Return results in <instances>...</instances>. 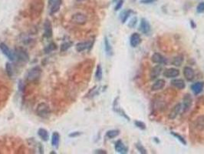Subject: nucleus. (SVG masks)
<instances>
[{
  "label": "nucleus",
  "instance_id": "obj_1",
  "mask_svg": "<svg viewBox=\"0 0 204 154\" xmlns=\"http://www.w3.org/2000/svg\"><path fill=\"white\" fill-rule=\"evenodd\" d=\"M36 113L39 117L42 119H48L51 114V109L47 103H39L36 109Z\"/></svg>",
  "mask_w": 204,
  "mask_h": 154
},
{
  "label": "nucleus",
  "instance_id": "obj_2",
  "mask_svg": "<svg viewBox=\"0 0 204 154\" xmlns=\"http://www.w3.org/2000/svg\"><path fill=\"white\" fill-rule=\"evenodd\" d=\"M42 74V69L39 66H35L31 68L27 74V80L29 82H34L40 78Z\"/></svg>",
  "mask_w": 204,
  "mask_h": 154
},
{
  "label": "nucleus",
  "instance_id": "obj_3",
  "mask_svg": "<svg viewBox=\"0 0 204 154\" xmlns=\"http://www.w3.org/2000/svg\"><path fill=\"white\" fill-rule=\"evenodd\" d=\"M14 52H15L16 59H17L18 60L23 63H27L29 61V54L27 53L26 51L24 49L18 48V49H16Z\"/></svg>",
  "mask_w": 204,
  "mask_h": 154
},
{
  "label": "nucleus",
  "instance_id": "obj_4",
  "mask_svg": "<svg viewBox=\"0 0 204 154\" xmlns=\"http://www.w3.org/2000/svg\"><path fill=\"white\" fill-rule=\"evenodd\" d=\"M0 49L5 56H6L7 58L9 59V60L14 61L16 59V56H15V52L10 50L9 47L7 46V45L4 43H0Z\"/></svg>",
  "mask_w": 204,
  "mask_h": 154
},
{
  "label": "nucleus",
  "instance_id": "obj_5",
  "mask_svg": "<svg viewBox=\"0 0 204 154\" xmlns=\"http://www.w3.org/2000/svg\"><path fill=\"white\" fill-rule=\"evenodd\" d=\"M88 18L87 16L83 13L81 12H78V13L74 14L72 17H71V21L78 25H84L87 22Z\"/></svg>",
  "mask_w": 204,
  "mask_h": 154
},
{
  "label": "nucleus",
  "instance_id": "obj_6",
  "mask_svg": "<svg viewBox=\"0 0 204 154\" xmlns=\"http://www.w3.org/2000/svg\"><path fill=\"white\" fill-rule=\"evenodd\" d=\"M139 29L140 31L142 32L143 34L145 35H149V33H151V26L150 22L146 20V19H141L140 23V26H139Z\"/></svg>",
  "mask_w": 204,
  "mask_h": 154
},
{
  "label": "nucleus",
  "instance_id": "obj_7",
  "mask_svg": "<svg viewBox=\"0 0 204 154\" xmlns=\"http://www.w3.org/2000/svg\"><path fill=\"white\" fill-rule=\"evenodd\" d=\"M93 43H91V41H87V42H81L76 44L75 49L76 51L78 52H83L86 49H91L92 47Z\"/></svg>",
  "mask_w": 204,
  "mask_h": 154
},
{
  "label": "nucleus",
  "instance_id": "obj_8",
  "mask_svg": "<svg viewBox=\"0 0 204 154\" xmlns=\"http://www.w3.org/2000/svg\"><path fill=\"white\" fill-rule=\"evenodd\" d=\"M183 103L182 104V110L183 113H185V112L188 111L191 108L193 99H192V97H191L190 94H186V95L184 96L183 100Z\"/></svg>",
  "mask_w": 204,
  "mask_h": 154
},
{
  "label": "nucleus",
  "instance_id": "obj_9",
  "mask_svg": "<svg viewBox=\"0 0 204 154\" xmlns=\"http://www.w3.org/2000/svg\"><path fill=\"white\" fill-rule=\"evenodd\" d=\"M118 99H119V98H118V97H117V98L114 99V104H113L114 111L116 112L117 113H118L119 115H120V116H122L123 117H124V118L127 119L129 121L130 120V118H129L128 116H127V115L125 113V112H124V110H123L120 107V106H119V103H118Z\"/></svg>",
  "mask_w": 204,
  "mask_h": 154
},
{
  "label": "nucleus",
  "instance_id": "obj_10",
  "mask_svg": "<svg viewBox=\"0 0 204 154\" xmlns=\"http://www.w3.org/2000/svg\"><path fill=\"white\" fill-rule=\"evenodd\" d=\"M53 30H52V25L49 20H46L44 23V36L48 39L52 37Z\"/></svg>",
  "mask_w": 204,
  "mask_h": 154
},
{
  "label": "nucleus",
  "instance_id": "obj_11",
  "mask_svg": "<svg viewBox=\"0 0 204 154\" xmlns=\"http://www.w3.org/2000/svg\"><path fill=\"white\" fill-rule=\"evenodd\" d=\"M163 70V67L161 65H157L155 66H153L151 70V73H150V76H151V80H154L156 79L159 77V76L161 73V72Z\"/></svg>",
  "mask_w": 204,
  "mask_h": 154
},
{
  "label": "nucleus",
  "instance_id": "obj_12",
  "mask_svg": "<svg viewBox=\"0 0 204 154\" xmlns=\"http://www.w3.org/2000/svg\"><path fill=\"white\" fill-rule=\"evenodd\" d=\"M114 149H115L116 152H118L121 154H126L128 152V148L124 145V143H123L120 139L118 140L115 143Z\"/></svg>",
  "mask_w": 204,
  "mask_h": 154
},
{
  "label": "nucleus",
  "instance_id": "obj_13",
  "mask_svg": "<svg viewBox=\"0 0 204 154\" xmlns=\"http://www.w3.org/2000/svg\"><path fill=\"white\" fill-rule=\"evenodd\" d=\"M182 110V104L181 103H177L174 107L171 110V111L169 113V119H174L177 117V116L180 114V111Z\"/></svg>",
  "mask_w": 204,
  "mask_h": 154
},
{
  "label": "nucleus",
  "instance_id": "obj_14",
  "mask_svg": "<svg viewBox=\"0 0 204 154\" xmlns=\"http://www.w3.org/2000/svg\"><path fill=\"white\" fill-rule=\"evenodd\" d=\"M141 43V37L140 34L134 32L131 35V39H130V44L133 48H136Z\"/></svg>",
  "mask_w": 204,
  "mask_h": 154
},
{
  "label": "nucleus",
  "instance_id": "obj_15",
  "mask_svg": "<svg viewBox=\"0 0 204 154\" xmlns=\"http://www.w3.org/2000/svg\"><path fill=\"white\" fill-rule=\"evenodd\" d=\"M184 77L187 81H192L195 77V72L191 67L185 66L183 69Z\"/></svg>",
  "mask_w": 204,
  "mask_h": 154
},
{
  "label": "nucleus",
  "instance_id": "obj_16",
  "mask_svg": "<svg viewBox=\"0 0 204 154\" xmlns=\"http://www.w3.org/2000/svg\"><path fill=\"white\" fill-rule=\"evenodd\" d=\"M180 75V71L175 68H170L165 70L164 73V76L166 78H175Z\"/></svg>",
  "mask_w": 204,
  "mask_h": 154
},
{
  "label": "nucleus",
  "instance_id": "obj_17",
  "mask_svg": "<svg viewBox=\"0 0 204 154\" xmlns=\"http://www.w3.org/2000/svg\"><path fill=\"white\" fill-rule=\"evenodd\" d=\"M204 88V83L203 82H196V83H193V85L191 86V89L193 92V93L195 95H198V94L201 93L203 90Z\"/></svg>",
  "mask_w": 204,
  "mask_h": 154
},
{
  "label": "nucleus",
  "instance_id": "obj_18",
  "mask_svg": "<svg viewBox=\"0 0 204 154\" xmlns=\"http://www.w3.org/2000/svg\"><path fill=\"white\" fill-rule=\"evenodd\" d=\"M151 61L153 63H157V64H164L166 63V59L160 53L155 52L151 56Z\"/></svg>",
  "mask_w": 204,
  "mask_h": 154
},
{
  "label": "nucleus",
  "instance_id": "obj_19",
  "mask_svg": "<svg viewBox=\"0 0 204 154\" xmlns=\"http://www.w3.org/2000/svg\"><path fill=\"white\" fill-rule=\"evenodd\" d=\"M166 85V81L164 79H160L156 81L151 86V90L152 91H158L160 89H164V87Z\"/></svg>",
  "mask_w": 204,
  "mask_h": 154
},
{
  "label": "nucleus",
  "instance_id": "obj_20",
  "mask_svg": "<svg viewBox=\"0 0 204 154\" xmlns=\"http://www.w3.org/2000/svg\"><path fill=\"white\" fill-rule=\"evenodd\" d=\"M171 85L179 89H183L186 87V83L182 79H174L171 81Z\"/></svg>",
  "mask_w": 204,
  "mask_h": 154
},
{
  "label": "nucleus",
  "instance_id": "obj_21",
  "mask_svg": "<svg viewBox=\"0 0 204 154\" xmlns=\"http://www.w3.org/2000/svg\"><path fill=\"white\" fill-rule=\"evenodd\" d=\"M194 126L200 131H202V130H204V115L199 116L196 119Z\"/></svg>",
  "mask_w": 204,
  "mask_h": 154
},
{
  "label": "nucleus",
  "instance_id": "obj_22",
  "mask_svg": "<svg viewBox=\"0 0 204 154\" xmlns=\"http://www.w3.org/2000/svg\"><path fill=\"white\" fill-rule=\"evenodd\" d=\"M61 5H62V0H55L53 3L51 5V9H50V15H54L56 12H58L60 9Z\"/></svg>",
  "mask_w": 204,
  "mask_h": 154
},
{
  "label": "nucleus",
  "instance_id": "obj_23",
  "mask_svg": "<svg viewBox=\"0 0 204 154\" xmlns=\"http://www.w3.org/2000/svg\"><path fill=\"white\" fill-rule=\"evenodd\" d=\"M104 49H105V52H106V54L107 56H111L113 55V49H112L111 43L109 42V39L106 36L104 37Z\"/></svg>",
  "mask_w": 204,
  "mask_h": 154
},
{
  "label": "nucleus",
  "instance_id": "obj_24",
  "mask_svg": "<svg viewBox=\"0 0 204 154\" xmlns=\"http://www.w3.org/2000/svg\"><path fill=\"white\" fill-rule=\"evenodd\" d=\"M60 142V135L58 132H54L51 136V145L55 148L58 147Z\"/></svg>",
  "mask_w": 204,
  "mask_h": 154
},
{
  "label": "nucleus",
  "instance_id": "obj_25",
  "mask_svg": "<svg viewBox=\"0 0 204 154\" xmlns=\"http://www.w3.org/2000/svg\"><path fill=\"white\" fill-rule=\"evenodd\" d=\"M38 135L42 140L47 142L49 139V133L44 128H39L38 130Z\"/></svg>",
  "mask_w": 204,
  "mask_h": 154
},
{
  "label": "nucleus",
  "instance_id": "obj_26",
  "mask_svg": "<svg viewBox=\"0 0 204 154\" xmlns=\"http://www.w3.org/2000/svg\"><path fill=\"white\" fill-rule=\"evenodd\" d=\"M131 13H133V11L131 10V9H127V10H125L120 14V19H121V22L122 23H124L126 22V21L127 20V19L130 17V16L131 15Z\"/></svg>",
  "mask_w": 204,
  "mask_h": 154
},
{
  "label": "nucleus",
  "instance_id": "obj_27",
  "mask_svg": "<svg viewBox=\"0 0 204 154\" xmlns=\"http://www.w3.org/2000/svg\"><path fill=\"white\" fill-rule=\"evenodd\" d=\"M103 77V72H102V67L100 64H98L96 68L95 72V78L98 81H101Z\"/></svg>",
  "mask_w": 204,
  "mask_h": 154
},
{
  "label": "nucleus",
  "instance_id": "obj_28",
  "mask_svg": "<svg viewBox=\"0 0 204 154\" xmlns=\"http://www.w3.org/2000/svg\"><path fill=\"white\" fill-rule=\"evenodd\" d=\"M120 134V131L118 130H108L107 132L106 133V136L108 139H114L117 137Z\"/></svg>",
  "mask_w": 204,
  "mask_h": 154
},
{
  "label": "nucleus",
  "instance_id": "obj_29",
  "mask_svg": "<svg viewBox=\"0 0 204 154\" xmlns=\"http://www.w3.org/2000/svg\"><path fill=\"white\" fill-rule=\"evenodd\" d=\"M183 62V56H176L173 59V61H172V64L176 66H180L182 65Z\"/></svg>",
  "mask_w": 204,
  "mask_h": 154
},
{
  "label": "nucleus",
  "instance_id": "obj_30",
  "mask_svg": "<svg viewBox=\"0 0 204 154\" xmlns=\"http://www.w3.org/2000/svg\"><path fill=\"white\" fill-rule=\"evenodd\" d=\"M5 71H6L8 76H9V77H12L13 76V68H12V66L10 63H5Z\"/></svg>",
  "mask_w": 204,
  "mask_h": 154
},
{
  "label": "nucleus",
  "instance_id": "obj_31",
  "mask_svg": "<svg viewBox=\"0 0 204 154\" xmlns=\"http://www.w3.org/2000/svg\"><path fill=\"white\" fill-rule=\"evenodd\" d=\"M170 133H171V135H172V136H173L174 137H176V138L178 140L180 141V143H183V145H186V139H184L183 137V136H181V135L177 133H175V132H171Z\"/></svg>",
  "mask_w": 204,
  "mask_h": 154
},
{
  "label": "nucleus",
  "instance_id": "obj_32",
  "mask_svg": "<svg viewBox=\"0 0 204 154\" xmlns=\"http://www.w3.org/2000/svg\"><path fill=\"white\" fill-rule=\"evenodd\" d=\"M56 49H57V46H56L55 43H51L49 46H47L46 48L44 49V52H45V53H49V52L54 51V50Z\"/></svg>",
  "mask_w": 204,
  "mask_h": 154
},
{
  "label": "nucleus",
  "instance_id": "obj_33",
  "mask_svg": "<svg viewBox=\"0 0 204 154\" xmlns=\"http://www.w3.org/2000/svg\"><path fill=\"white\" fill-rule=\"evenodd\" d=\"M71 46H72V43H70V42H66V43H62V44L61 45L60 51L62 52L67 51L68 49H69L71 48Z\"/></svg>",
  "mask_w": 204,
  "mask_h": 154
},
{
  "label": "nucleus",
  "instance_id": "obj_34",
  "mask_svg": "<svg viewBox=\"0 0 204 154\" xmlns=\"http://www.w3.org/2000/svg\"><path fill=\"white\" fill-rule=\"evenodd\" d=\"M134 125H135L138 128H139L140 130H145L146 128V124H145L144 122H142V121H139V120L134 121Z\"/></svg>",
  "mask_w": 204,
  "mask_h": 154
},
{
  "label": "nucleus",
  "instance_id": "obj_35",
  "mask_svg": "<svg viewBox=\"0 0 204 154\" xmlns=\"http://www.w3.org/2000/svg\"><path fill=\"white\" fill-rule=\"evenodd\" d=\"M135 146H136V148H137V150L139 151V152L140 153H142V154H146L147 153V152H146V150L145 149V148L143 146V145H141L140 143H136V145H135Z\"/></svg>",
  "mask_w": 204,
  "mask_h": 154
},
{
  "label": "nucleus",
  "instance_id": "obj_36",
  "mask_svg": "<svg viewBox=\"0 0 204 154\" xmlns=\"http://www.w3.org/2000/svg\"><path fill=\"white\" fill-rule=\"evenodd\" d=\"M137 23H138V18L134 16V17H133V18L131 19V21L129 22L128 26L130 27V28H134V27L137 26Z\"/></svg>",
  "mask_w": 204,
  "mask_h": 154
},
{
  "label": "nucleus",
  "instance_id": "obj_37",
  "mask_svg": "<svg viewBox=\"0 0 204 154\" xmlns=\"http://www.w3.org/2000/svg\"><path fill=\"white\" fill-rule=\"evenodd\" d=\"M123 4H124V0H118V2H117V3H116L114 10H115V11H118L119 9H121Z\"/></svg>",
  "mask_w": 204,
  "mask_h": 154
},
{
  "label": "nucleus",
  "instance_id": "obj_38",
  "mask_svg": "<svg viewBox=\"0 0 204 154\" xmlns=\"http://www.w3.org/2000/svg\"><path fill=\"white\" fill-rule=\"evenodd\" d=\"M196 11L198 13H202L204 12V2H200L196 7Z\"/></svg>",
  "mask_w": 204,
  "mask_h": 154
},
{
  "label": "nucleus",
  "instance_id": "obj_39",
  "mask_svg": "<svg viewBox=\"0 0 204 154\" xmlns=\"http://www.w3.org/2000/svg\"><path fill=\"white\" fill-rule=\"evenodd\" d=\"M80 135H81V132H73L69 133L68 136L71 137V138H74V137H77V136H80Z\"/></svg>",
  "mask_w": 204,
  "mask_h": 154
},
{
  "label": "nucleus",
  "instance_id": "obj_40",
  "mask_svg": "<svg viewBox=\"0 0 204 154\" xmlns=\"http://www.w3.org/2000/svg\"><path fill=\"white\" fill-rule=\"evenodd\" d=\"M157 0H141V3H144V4H149V3H153Z\"/></svg>",
  "mask_w": 204,
  "mask_h": 154
},
{
  "label": "nucleus",
  "instance_id": "obj_41",
  "mask_svg": "<svg viewBox=\"0 0 204 154\" xmlns=\"http://www.w3.org/2000/svg\"><path fill=\"white\" fill-rule=\"evenodd\" d=\"M94 153H101V154H107V151L104 150H96L94 151Z\"/></svg>",
  "mask_w": 204,
  "mask_h": 154
},
{
  "label": "nucleus",
  "instance_id": "obj_42",
  "mask_svg": "<svg viewBox=\"0 0 204 154\" xmlns=\"http://www.w3.org/2000/svg\"><path fill=\"white\" fill-rule=\"evenodd\" d=\"M18 89H20L21 91L24 89V85L22 84V80L19 81V83H18Z\"/></svg>",
  "mask_w": 204,
  "mask_h": 154
},
{
  "label": "nucleus",
  "instance_id": "obj_43",
  "mask_svg": "<svg viewBox=\"0 0 204 154\" xmlns=\"http://www.w3.org/2000/svg\"><path fill=\"white\" fill-rule=\"evenodd\" d=\"M190 24H191V26L193 27V29H194V28L196 27V25H195V23H194V22H193V21H191Z\"/></svg>",
  "mask_w": 204,
  "mask_h": 154
},
{
  "label": "nucleus",
  "instance_id": "obj_44",
  "mask_svg": "<svg viewBox=\"0 0 204 154\" xmlns=\"http://www.w3.org/2000/svg\"><path fill=\"white\" fill-rule=\"evenodd\" d=\"M54 1H55V0H49V5H51L52 3H53Z\"/></svg>",
  "mask_w": 204,
  "mask_h": 154
}]
</instances>
